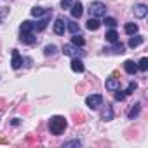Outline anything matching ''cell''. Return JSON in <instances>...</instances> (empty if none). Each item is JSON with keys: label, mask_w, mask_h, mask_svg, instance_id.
<instances>
[{"label": "cell", "mask_w": 148, "mask_h": 148, "mask_svg": "<svg viewBox=\"0 0 148 148\" xmlns=\"http://www.w3.org/2000/svg\"><path fill=\"white\" fill-rule=\"evenodd\" d=\"M19 30H21V33H32V32L35 30V23H32V21H23L21 26H19Z\"/></svg>", "instance_id": "13"}, {"label": "cell", "mask_w": 148, "mask_h": 148, "mask_svg": "<svg viewBox=\"0 0 148 148\" xmlns=\"http://www.w3.org/2000/svg\"><path fill=\"white\" fill-rule=\"evenodd\" d=\"M139 112H141V103H136V105H132V108L129 110V113H127V117L132 120V119H136L138 115H139Z\"/></svg>", "instance_id": "19"}, {"label": "cell", "mask_w": 148, "mask_h": 148, "mask_svg": "<svg viewBox=\"0 0 148 148\" xmlns=\"http://www.w3.org/2000/svg\"><path fill=\"white\" fill-rule=\"evenodd\" d=\"M56 51H58V47H56L54 44H49V45H45L44 54H45V56H54V54H56Z\"/></svg>", "instance_id": "23"}, {"label": "cell", "mask_w": 148, "mask_h": 148, "mask_svg": "<svg viewBox=\"0 0 148 148\" xmlns=\"http://www.w3.org/2000/svg\"><path fill=\"white\" fill-rule=\"evenodd\" d=\"M71 70L77 71V73H84L86 66H84V63H82L79 58H73V61H71Z\"/></svg>", "instance_id": "11"}, {"label": "cell", "mask_w": 148, "mask_h": 148, "mask_svg": "<svg viewBox=\"0 0 148 148\" xmlns=\"http://www.w3.org/2000/svg\"><path fill=\"white\" fill-rule=\"evenodd\" d=\"M108 51H113V52H117V54H122V52H125V51H124V45H122V44H119V42H115L113 49H108Z\"/></svg>", "instance_id": "27"}, {"label": "cell", "mask_w": 148, "mask_h": 148, "mask_svg": "<svg viewBox=\"0 0 148 148\" xmlns=\"http://www.w3.org/2000/svg\"><path fill=\"white\" fill-rule=\"evenodd\" d=\"M106 26H110V28H115L117 26V19L115 18H105V21H103Z\"/></svg>", "instance_id": "26"}, {"label": "cell", "mask_w": 148, "mask_h": 148, "mask_svg": "<svg viewBox=\"0 0 148 148\" xmlns=\"http://www.w3.org/2000/svg\"><path fill=\"white\" fill-rule=\"evenodd\" d=\"M21 42H23V44L32 45V44H35V42H37V37L33 35V32H32V33H21Z\"/></svg>", "instance_id": "15"}, {"label": "cell", "mask_w": 148, "mask_h": 148, "mask_svg": "<svg viewBox=\"0 0 148 148\" xmlns=\"http://www.w3.org/2000/svg\"><path fill=\"white\" fill-rule=\"evenodd\" d=\"M80 145H82V143H80L79 139H71V141H66V143H64L63 146H77V148H79Z\"/></svg>", "instance_id": "29"}, {"label": "cell", "mask_w": 148, "mask_h": 148, "mask_svg": "<svg viewBox=\"0 0 148 148\" xmlns=\"http://www.w3.org/2000/svg\"><path fill=\"white\" fill-rule=\"evenodd\" d=\"M51 11L49 9H44V7H33L32 9V16H35V18H40V16H45V14H49Z\"/></svg>", "instance_id": "20"}, {"label": "cell", "mask_w": 148, "mask_h": 148, "mask_svg": "<svg viewBox=\"0 0 148 148\" xmlns=\"http://www.w3.org/2000/svg\"><path fill=\"white\" fill-rule=\"evenodd\" d=\"M89 12H91L92 18H101V16L106 14V5H105L103 2H91Z\"/></svg>", "instance_id": "2"}, {"label": "cell", "mask_w": 148, "mask_h": 148, "mask_svg": "<svg viewBox=\"0 0 148 148\" xmlns=\"http://www.w3.org/2000/svg\"><path fill=\"white\" fill-rule=\"evenodd\" d=\"M101 119H103L105 122H108V120H112V119H113V110H112V106H106V108L103 110Z\"/></svg>", "instance_id": "21"}, {"label": "cell", "mask_w": 148, "mask_h": 148, "mask_svg": "<svg viewBox=\"0 0 148 148\" xmlns=\"http://www.w3.org/2000/svg\"><path fill=\"white\" fill-rule=\"evenodd\" d=\"M138 70H141V71H146L148 70V59L146 58H141V61L138 63Z\"/></svg>", "instance_id": "25"}, {"label": "cell", "mask_w": 148, "mask_h": 148, "mask_svg": "<svg viewBox=\"0 0 148 148\" xmlns=\"http://www.w3.org/2000/svg\"><path fill=\"white\" fill-rule=\"evenodd\" d=\"M115 92H117V94H115V99H117V101H122V99L125 98V92H122L120 89H117Z\"/></svg>", "instance_id": "30"}, {"label": "cell", "mask_w": 148, "mask_h": 148, "mask_svg": "<svg viewBox=\"0 0 148 148\" xmlns=\"http://www.w3.org/2000/svg\"><path fill=\"white\" fill-rule=\"evenodd\" d=\"M5 106H4V99H0V110H4Z\"/></svg>", "instance_id": "33"}, {"label": "cell", "mask_w": 148, "mask_h": 148, "mask_svg": "<svg viewBox=\"0 0 148 148\" xmlns=\"http://www.w3.org/2000/svg\"><path fill=\"white\" fill-rule=\"evenodd\" d=\"M124 30H125L127 35H134V33H138V25L136 23H127L124 26Z\"/></svg>", "instance_id": "22"}, {"label": "cell", "mask_w": 148, "mask_h": 148, "mask_svg": "<svg viewBox=\"0 0 148 148\" xmlns=\"http://www.w3.org/2000/svg\"><path fill=\"white\" fill-rule=\"evenodd\" d=\"M136 87H138V84H136V82H129V86H127V89H125V94L134 92V91H136Z\"/></svg>", "instance_id": "28"}, {"label": "cell", "mask_w": 148, "mask_h": 148, "mask_svg": "<svg viewBox=\"0 0 148 148\" xmlns=\"http://www.w3.org/2000/svg\"><path fill=\"white\" fill-rule=\"evenodd\" d=\"M101 103H103V96L101 94H91V96H87L86 98V105L89 106V108H98V106H101Z\"/></svg>", "instance_id": "3"}, {"label": "cell", "mask_w": 148, "mask_h": 148, "mask_svg": "<svg viewBox=\"0 0 148 148\" xmlns=\"http://www.w3.org/2000/svg\"><path fill=\"white\" fill-rule=\"evenodd\" d=\"M63 52H64V56H73V58H77V56H82V54H84L82 51H79L77 45H73V44H66V45L63 47Z\"/></svg>", "instance_id": "4"}, {"label": "cell", "mask_w": 148, "mask_h": 148, "mask_svg": "<svg viewBox=\"0 0 148 148\" xmlns=\"http://www.w3.org/2000/svg\"><path fill=\"white\" fill-rule=\"evenodd\" d=\"M148 14V7L145 4H136L134 5V16L136 18H145Z\"/></svg>", "instance_id": "9"}, {"label": "cell", "mask_w": 148, "mask_h": 148, "mask_svg": "<svg viewBox=\"0 0 148 148\" xmlns=\"http://www.w3.org/2000/svg\"><path fill=\"white\" fill-rule=\"evenodd\" d=\"M143 40H145V38H143L141 35H136V33H134V35L129 38V47H131V49H134V47L141 45V44H143Z\"/></svg>", "instance_id": "16"}, {"label": "cell", "mask_w": 148, "mask_h": 148, "mask_svg": "<svg viewBox=\"0 0 148 148\" xmlns=\"http://www.w3.org/2000/svg\"><path fill=\"white\" fill-rule=\"evenodd\" d=\"M105 38H106V42H112V44L119 42V33H117V30H115V28L108 30V32H106V35H105Z\"/></svg>", "instance_id": "14"}, {"label": "cell", "mask_w": 148, "mask_h": 148, "mask_svg": "<svg viewBox=\"0 0 148 148\" xmlns=\"http://www.w3.org/2000/svg\"><path fill=\"white\" fill-rule=\"evenodd\" d=\"M86 26H87V30L96 32V30L101 26V23H99V19H98V18H92V16H91V18L87 19V25H86Z\"/></svg>", "instance_id": "12"}, {"label": "cell", "mask_w": 148, "mask_h": 148, "mask_svg": "<svg viewBox=\"0 0 148 148\" xmlns=\"http://www.w3.org/2000/svg\"><path fill=\"white\" fill-rule=\"evenodd\" d=\"M71 44H73V45H77V47H84L86 40H84V37H82L80 33H73V37H71Z\"/></svg>", "instance_id": "17"}, {"label": "cell", "mask_w": 148, "mask_h": 148, "mask_svg": "<svg viewBox=\"0 0 148 148\" xmlns=\"http://www.w3.org/2000/svg\"><path fill=\"white\" fill-rule=\"evenodd\" d=\"M64 30H66V21L63 18H56V21H54V33L56 35H63Z\"/></svg>", "instance_id": "6"}, {"label": "cell", "mask_w": 148, "mask_h": 148, "mask_svg": "<svg viewBox=\"0 0 148 148\" xmlns=\"http://www.w3.org/2000/svg\"><path fill=\"white\" fill-rule=\"evenodd\" d=\"M12 68L14 70H19L21 66H23V58H21V54H19V51H16V49H12Z\"/></svg>", "instance_id": "7"}, {"label": "cell", "mask_w": 148, "mask_h": 148, "mask_svg": "<svg viewBox=\"0 0 148 148\" xmlns=\"http://www.w3.org/2000/svg\"><path fill=\"white\" fill-rule=\"evenodd\" d=\"M71 4H73L71 0H61V7H63V9H70Z\"/></svg>", "instance_id": "31"}, {"label": "cell", "mask_w": 148, "mask_h": 148, "mask_svg": "<svg viewBox=\"0 0 148 148\" xmlns=\"http://www.w3.org/2000/svg\"><path fill=\"white\" fill-rule=\"evenodd\" d=\"M49 14H51V12H49ZM49 14H45V18H44V19H40L38 23H35V30H37V32H42V30H45V28H47L49 18H51Z\"/></svg>", "instance_id": "18"}, {"label": "cell", "mask_w": 148, "mask_h": 148, "mask_svg": "<svg viewBox=\"0 0 148 148\" xmlns=\"http://www.w3.org/2000/svg\"><path fill=\"white\" fill-rule=\"evenodd\" d=\"M124 70L129 73V75H134V73L138 71V64H136L132 59H127V61L124 63Z\"/></svg>", "instance_id": "10"}, {"label": "cell", "mask_w": 148, "mask_h": 148, "mask_svg": "<svg viewBox=\"0 0 148 148\" xmlns=\"http://www.w3.org/2000/svg\"><path fill=\"white\" fill-rule=\"evenodd\" d=\"M70 12H71V18L73 19H77V18H80L84 14V5L80 2H73L71 7H70Z\"/></svg>", "instance_id": "5"}, {"label": "cell", "mask_w": 148, "mask_h": 148, "mask_svg": "<svg viewBox=\"0 0 148 148\" xmlns=\"http://www.w3.org/2000/svg\"><path fill=\"white\" fill-rule=\"evenodd\" d=\"M105 86H106V89H108V91H117V89H120V80H119V79H115V75H113V77L106 79Z\"/></svg>", "instance_id": "8"}, {"label": "cell", "mask_w": 148, "mask_h": 148, "mask_svg": "<svg viewBox=\"0 0 148 148\" xmlns=\"http://www.w3.org/2000/svg\"><path fill=\"white\" fill-rule=\"evenodd\" d=\"M19 124V119H12V125H18Z\"/></svg>", "instance_id": "32"}, {"label": "cell", "mask_w": 148, "mask_h": 148, "mask_svg": "<svg viewBox=\"0 0 148 148\" xmlns=\"http://www.w3.org/2000/svg\"><path fill=\"white\" fill-rule=\"evenodd\" d=\"M49 129H51V132L52 134H61L64 129H66V119L64 117H61V115H56V117H52L51 120H49Z\"/></svg>", "instance_id": "1"}, {"label": "cell", "mask_w": 148, "mask_h": 148, "mask_svg": "<svg viewBox=\"0 0 148 148\" xmlns=\"http://www.w3.org/2000/svg\"><path fill=\"white\" fill-rule=\"evenodd\" d=\"M66 28L71 32V33H79V25L75 21H66Z\"/></svg>", "instance_id": "24"}]
</instances>
